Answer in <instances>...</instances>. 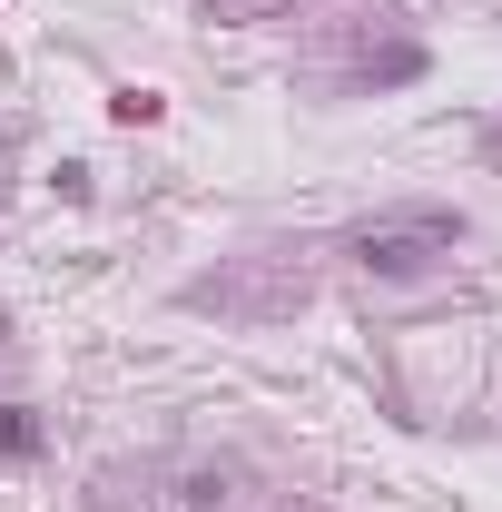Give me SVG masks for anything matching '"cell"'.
I'll return each instance as SVG.
<instances>
[{
  "label": "cell",
  "instance_id": "obj_1",
  "mask_svg": "<svg viewBox=\"0 0 502 512\" xmlns=\"http://www.w3.org/2000/svg\"><path fill=\"white\" fill-rule=\"evenodd\" d=\"M453 247H463V217H453V207H394V217H375V227L355 237L365 276H424V266H443Z\"/></svg>",
  "mask_w": 502,
  "mask_h": 512
},
{
  "label": "cell",
  "instance_id": "obj_2",
  "mask_svg": "<svg viewBox=\"0 0 502 512\" xmlns=\"http://www.w3.org/2000/svg\"><path fill=\"white\" fill-rule=\"evenodd\" d=\"M10 453H40V414L30 404H0V463Z\"/></svg>",
  "mask_w": 502,
  "mask_h": 512
}]
</instances>
